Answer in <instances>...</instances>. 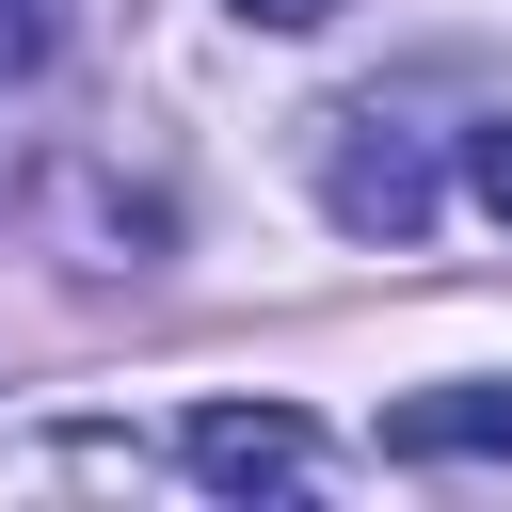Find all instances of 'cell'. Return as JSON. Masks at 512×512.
Listing matches in <instances>:
<instances>
[{
    "label": "cell",
    "mask_w": 512,
    "mask_h": 512,
    "mask_svg": "<svg viewBox=\"0 0 512 512\" xmlns=\"http://www.w3.org/2000/svg\"><path fill=\"white\" fill-rule=\"evenodd\" d=\"M320 208H336L352 240H384V256H400V240L432 224V160H416L384 112H352V128H336V160H320Z\"/></svg>",
    "instance_id": "6da1fadb"
},
{
    "label": "cell",
    "mask_w": 512,
    "mask_h": 512,
    "mask_svg": "<svg viewBox=\"0 0 512 512\" xmlns=\"http://www.w3.org/2000/svg\"><path fill=\"white\" fill-rule=\"evenodd\" d=\"M176 464H192L208 496H288V480L320 464V432H304L288 400H208V416L176 432Z\"/></svg>",
    "instance_id": "7a4b0ae2"
},
{
    "label": "cell",
    "mask_w": 512,
    "mask_h": 512,
    "mask_svg": "<svg viewBox=\"0 0 512 512\" xmlns=\"http://www.w3.org/2000/svg\"><path fill=\"white\" fill-rule=\"evenodd\" d=\"M512 448V384H432V400H384V464H480Z\"/></svg>",
    "instance_id": "3957f363"
},
{
    "label": "cell",
    "mask_w": 512,
    "mask_h": 512,
    "mask_svg": "<svg viewBox=\"0 0 512 512\" xmlns=\"http://www.w3.org/2000/svg\"><path fill=\"white\" fill-rule=\"evenodd\" d=\"M464 192H480V208L512 224V112H496V128H464Z\"/></svg>",
    "instance_id": "277c9868"
},
{
    "label": "cell",
    "mask_w": 512,
    "mask_h": 512,
    "mask_svg": "<svg viewBox=\"0 0 512 512\" xmlns=\"http://www.w3.org/2000/svg\"><path fill=\"white\" fill-rule=\"evenodd\" d=\"M48 32H64V0H0V80H32V64H48Z\"/></svg>",
    "instance_id": "5b68a950"
},
{
    "label": "cell",
    "mask_w": 512,
    "mask_h": 512,
    "mask_svg": "<svg viewBox=\"0 0 512 512\" xmlns=\"http://www.w3.org/2000/svg\"><path fill=\"white\" fill-rule=\"evenodd\" d=\"M256 32H320V16H352V0H240Z\"/></svg>",
    "instance_id": "8992f818"
}]
</instances>
